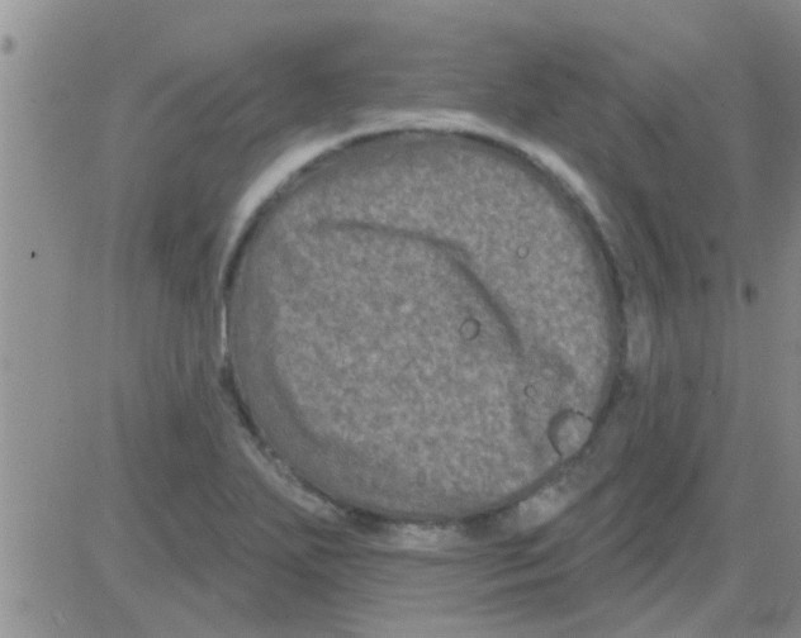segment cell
I'll list each match as a JSON object with an SVG mask.
<instances>
[{
	"label": "cell",
	"instance_id": "6da1fadb",
	"mask_svg": "<svg viewBox=\"0 0 801 638\" xmlns=\"http://www.w3.org/2000/svg\"><path fill=\"white\" fill-rule=\"evenodd\" d=\"M571 492L563 485H554L534 494L521 503L516 511V525L520 530H532L551 522L570 503Z\"/></svg>",
	"mask_w": 801,
	"mask_h": 638
},
{
	"label": "cell",
	"instance_id": "7a4b0ae2",
	"mask_svg": "<svg viewBox=\"0 0 801 638\" xmlns=\"http://www.w3.org/2000/svg\"><path fill=\"white\" fill-rule=\"evenodd\" d=\"M396 537L397 542L411 549H435L450 544L453 533L430 528L407 527L398 531Z\"/></svg>",
	"mask_w": 801,
	"mask_h": 638
}]
</instances>
